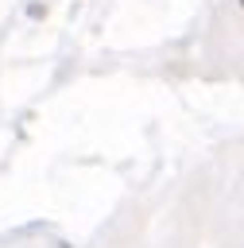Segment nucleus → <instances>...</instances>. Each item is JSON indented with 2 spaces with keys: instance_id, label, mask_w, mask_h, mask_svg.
I'll return each mask as SVG.
<instances>
[]
</instances>
